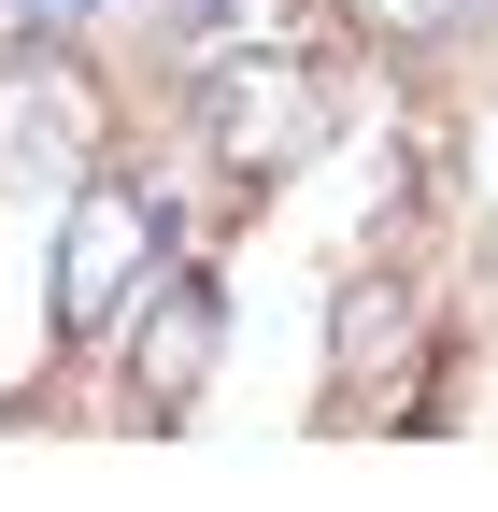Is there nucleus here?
<instances>
[{
  "mask_svg": "<svg viewBox=\"0 0 498 512\" xmlns=\"http://www.w3.org/2000/svg\"><path fill=\"white\" fill-rule=\"evenodd\" d=\"M157 271H171V200L143 171H114V157L72 171V185H57V256H43V342L57 356L114 342L157 299Z\"/></svg>",
  "mask_w": 498,
  "mask_h": 512,
  "instance_id": "nucleus-1",
  "label": "nucleus"
},
{
  "mask_svg": "<svg viewBox=\"0 0 498 512\" xmlns=\"http://www.w3.org/2000/svg\"><path fill=\"white\" fill-rule=\"evenodd\" d=\"M328 143V72L299 43H214L200 57V157L228 185H285Z\"/></svg>",
  "mask_w": 498,
  "mask_h": 512,
  "instance_id": "nucleus-2",
  "label": "nucleus"
},
{
  "mask_svg": "<svg viewBox=\"0 0 498 512\" xmlns=\"http://www.w3.org/2000/svg\"><path fill=\"white\" fill-rule=\"evenodd\" d=\"M100 143H114V100L57 29L0 57V185H72V171H100Z\"/></svg>",
  "mask_w": 498,
  "mask_h": 512,
  "instance_id": "nucleus-3",
  "label": "nucleus"
},
{
  "mask_svg": "<svg viewBox=\"0 0 498 512\" xmlns=\"http://www.w3.org/2000/svg\"><path fill=\"white\" fill-rule=\"evenodd\" d=\"M214 356H228V285L200 271V256H171L157 299L129 313V413L143 427H185L214 399Z\"/></svg>",
  "mask_w": 498,
  "mask_h": 512,
  "instance_id": "nucleus-4",
  "label": "nucleus"
},
{
  "mask_svg": "<svg viewBox=\"0 0 498 512\" xmlns=\"http://www.w3.org/2000/svg\"><path fill=\"white\" fill-rule=\"evenodd\" d=\"M413 328H427L413 271H356V285L328 299V399L370 413V399H385V370H413Z\"/></svg>",
  "mask_w": 498,
  "mask_h": 512,
  "instance_id": "nucleus-5",
  "label": "nucleus"
},
{
  "mask_svg": "<svg viewBox=\"0 0 498 512\" xmlns=\"http://www.w3.org/2000/svg\"><path fill=\"white\" fill-rule=\"evenodd\" d=\"M470 15H484V0H342V29L370 57H427V43H456Z\"/></svg>",
  "mask_w": 498,
  "mask_h": 512,
  "instance_id": "nucleus-6",
  "label": "nucleus"
},
{
  "mask_svg": "<svg viewBox=\"0 0 498 512\" xmlns=\"http://www.w3.org/2000/svg\"><path fill=\"white\" fill-rule=\"evenodd\" d=\"M72 15H100V0H29V29H72Z\"/></svg>",
  "mask_w": 498,
  "mask_h": 512,
  "instance_id": "nucleus-7",
  "label": "nucleus"
},
{
  "mask_svg": "<svg viewBox=\"0 0 498 512\" xmlns=\"http://www.w3.org/2000/svg\"><path fill=\"white\" fill-rule=\"evenodd\" d=\"M214 15H228V0H171V29H214Z\"/></svg>",
  "mask_w": 498,
  "mask_h": 512,
  "instance_id": "nucleus-8",
  "label": "nucleus"
}]
</instances>
